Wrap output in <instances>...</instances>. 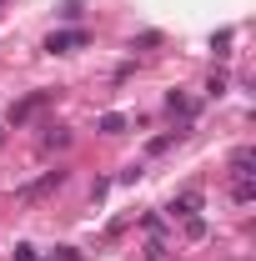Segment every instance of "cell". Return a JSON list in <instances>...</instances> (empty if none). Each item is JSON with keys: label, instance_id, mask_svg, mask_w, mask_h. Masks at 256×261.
<instances>
[{"label": "cell", "instance_id": "1", "mask_svg": "<svg viewBox=\"0 0 256 261\" xmlns=\"http://www.w3.org/2000/svg\"><path fill=\"white\" fill-rule=\"evenodd\" d=\"M56 96H61V91H31L25 100H15V106H10V126H25L35 111H45V106H50Z\"/></svg>", "mask_w": 256, "mask_h": 261}, {"label": "cell", "instance_id": "14", "mask_svg": "<svg viewBox=\"0 0 256 261\" xmlns=\"http://www.w3.org/2000/svg\"><path fill=\"white\" fill-rule=\"evenodd\" d=\"M56 256H61V261H81V251H70V246H61Z\"/></svg>", "mask_w": 256, "mask_h": 261}, {"label": "cell", "instance_id": "11", "mask_svg": "<svg viewBox=\"0 0 256 261\" xmlns=\"http://www.w3.org/2000/svg\"><path fill=\"white\" fill-rule=\"evenodd\" d=\"M186 236L201 241V236H206V221H201V216H186Z\"/></svg>", "mask_w": 256, "mask_h": 261}, {"label": "cell", "instance_id": "2", "mask_svg": "<svg viewBox=\"0 0 256 261\" xmlns=\"http://www.w3.org/2000/svg\"><path fill=\"white\" fill-rule=\"evenodd\" d=\"M86 45H91V31H81V25L45 35V50H50V56H70V50H86Z\"/></svg>", "mask_w": 256, "mask_h": 261}, {"label": "cell", "instance_id": "12", "mask_svg": "<svg viewBox=\"0 0 256 261\" xmlns=\"http://www.w3.org/2000/svg\"><path fill=\"white\" fill-rule=\"evenodd\" d=\"M206 91H211V96H226V75H221V70H216V75L206 81Z\"/></svg>", "mask_w": 256, "mask_h": 261}, {"label": "cell", "instance_id": "5", "mask_svg": "<svg viewBox=\"0 0 256 261\" xmlns=\"http://www.w3.org/2000/svg\"><path fill=\"white\" fill-rule=\"evenodd\" d=\"M196 206H201V191H181L176 201H171V216H191Z\"/></svg>", "mask_w": 256, "mask_h": 261}, {"label": "cell", "instance_id": "9", "mask_svg": "<svg viewBox=\"0 0 256 261\" xmlns=\"http://www.w3.org/2000/svg\"><path fill=\"white\" fill-rule=\"evenodd\" d=\"M100 130H106V136H121V130H126V116H116V111L100 116Z\"/></svg>", "mask_w": 256, "mask_h": 261}, {"label": "cell", "instance_id": "3", "mask_svg": "<svg viewBox=\"0 0 256 261\" xmlns=\"http://www.w3.org/2000/svg\"><path fill=\"white\" fill-rule=\"evenodd\" d=\"M56 186H65V171H45L40 181L20 186V201H40V196H45V191H56Z\"/></svg>", "mask_w": 256, "mask_h": 261}, {"label": "cell", "instance_id": "8", "mask_svg": "<svg viewBox=\"0 0 256 261\" xmlns=\"http://www.w3.org/2000/svg\"><path fill=\"white\" fill-rule=\"evenodd\" d=\"M231 196H236V206H251V196H256L251 176H236V186H231Z\"/></svg>", "mask_w": 256, "mask_h": 261}, {"label": "cell", "instance_id": "13", "mask_svg": "<svg viewBox=\"0 0 256 261\" xmlns=\"http://www.w3.org/2000/svg\"><path fill=\"white\" fill-rule=\"evenodd\" d=\"M15 261H40V256H35V246H15Z\"/></svg>", "mask_w": 256, "mask_h": 261}, {"label": "cell", "instance_id": "4", "mask_svg": "<svg viewBox=\"0 0 256 261\" xmlns=\"http://www.w3.org/2000/svg\"><path fill=\"white\" fill-rule=\"evenodd\" d=\"M251 166H256L251 146H236V151H231V176H251Z\"/></svg>", "mask_w": 256, "mask_h": 261}, {"label": "cell", "instance_id": "15", "mask_svg": "<svg viewBox=\"0 0 256 261\" xmlns=\"http://www.w3.org/2000/svg\"><path fill=\"white\" fill-rule=\"evenodd\" d=\"M0 5H5V0H0Z\"/></svg>", "mask_w": 256, "mask_h": 261}, {"label": "cell", "instance_id": "10", "mask_svg": "<svg viewBox=\"0 0 256 261\" xmlns=\"http://www.w3.org/2000/svg\"><path fill=\"white\" fill-rule=\"evenodd\" d=\"M176 141H181V130H176V136H156V141H151V146H146V151H151V156H161V151H171V146H176Z\"/></svg>", "mask_w": 256, "mask_h": 261}, {"label": "cell", "instance_id": "6", "mask_svg": "<svg viewBox=\"0 0 256 261\" xmlns=\"http://www.w3.org/2000/svg\"><path fill=\"white\" fill-rule=\"evenodd\" d=\"M166 111H171V116H186V121L196 116V106H191L186 96H181V91H171V96H166Z\"/></svg>", "mask_w": 256, "mask_h": 261}, {"label": "cell", "instance_id": "7", "mask_svg": "<svg viewBox=\"0 0 256 261\" xmlns=\"http://www.w3.org/2000/svg\"><path fill=\"white\" fill-rule=\"evenodd\" d=\"M40 146H45V151H56V146H70V130H65V126H50L45 136H40Z\"/></svg>", "mask_w": 256, "mask_h": 261}]
</instances>
